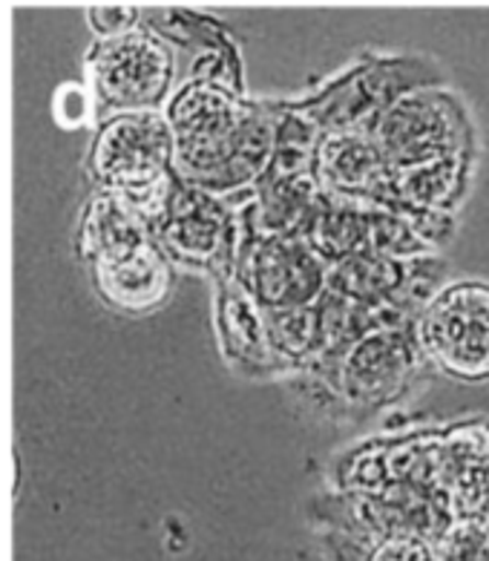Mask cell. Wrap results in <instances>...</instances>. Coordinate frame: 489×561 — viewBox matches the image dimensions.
<instances>
[{"label": "cell", "instance_id": "cell-1", "mask_svg": "<svg viewBox=\"0 0 489 561\" xmlns=\"http://www.w3.org/2000/svg\"><path fill=\"white\" fill-rule=\"evenodd\" d=\"M173 133V170L214 196L248 191L271 164L276 116L207 78H187L161 107Z\"/></svg>", "mask_w": 489, "mask_h": 561}, {"label": "cell", "instance_id": "cell-2", "mask_svg": "<svg viewBox=\"0 0 489 561\" xmlns=\"http://www.w3.org/2000/svg\"><path fill=\"white\" fill-rule=\"evenodd\" d=\"M87 170L99 191L115 193L150 228L179 182L173 133L161 110L113 113L95 127Z\"/></svg>", "mask_w": 489, "mask_h": 561}, {"label": "cell", "instance_id": "cell-3", "mask_svg": "<svg viewBox=\"0 0 489 561\" xmlns=\"http://www.w3.org/2000/svg\"><path fill=\"white\" fill-rule=\"evenodd\" d=\"M84 67L99 118L161 110L177 81V53L159 32L141 26L95 41Z\"/></svg>", "mask_w": 489, "mask_h": 561}, {"label": "cell", "instance_id": "cell-4", "mask_svg": "<svg viewBox=\"0 0 489 561\" xmlns=\"http://www.w3.org/2000/svg\"><path fill=\"white\" fill-rule=\"evenodd\" d=\"M150 237L173 265L200 271L214 279L234 274L239 219L223 196L184 185L179 179L161 216L150 225Z\"/></svg>", "mask_w": 489, "mask_h": 561}, {"label": "cell", "instance_id": "cell-5", "mask_svg": "<svg viewBox=\"0 0 489 561\" xmlns=\"http://www.w3.org/2000/svg\"><path fill=\"white\" fill-rule=\"evenodd\" d=\"M234 277L262 311H280L320 300L329 285V268L303 237H260L239 219Z\"/></svg>", "mask_w": 489, "mask_h": 561}, {"label": "cell", "instance_id": "cell-6", "mask_svg": "<svg viewBox=\"0 0 489 561\" xmlns=\"http://www.w3.org/2000/svg\"><path fill=\"white\" fill-rule=\"evenodd\" d=\"M423 348L458 380L489 377V285L455 283L437 294L421 320Z\"/></svg>", "mask_w": 489, "mask_h": 561}, {"label": "cell", "instance_id": "cell-7", "mask_svg": "<svg viewBox=\"0 0 489 561\" xmlns=\"http://www.w3.org/2000/svg\"><path fill=\"white\" fill-rule=\"evenodd\" d=\"M464 124L446 95L412 93L395 101L375 127V147L386 168L400 173L446 162L458 153Z\"/></svg>", "mask_w": 489, "mask_h": 561}, {"label": "cell", "instance_id": "cell-8", "mask_svg": "<svg viewBox=\"0 0 489 561\" xmlns=\"http://www.w3.org/2000/svg\"><path fill=\"white\" fill-rule=\"evenodd\" d=\"M92 288L113 311L145 317L159 311L173 291V262L150 239L141 248L113 262L90 265Z\"/></svg>", "mask_w": 489, "mask_h": 561}, {"label": "cell", "instance_id": "cell-9", "mask_svg": "<svg viewBox=\"0 0 489 561\" xmlns=\"http://www.w3.org/2000/svg\"><path fill=\"white\" fill-rule=\"evenodd\" d=\"M216 340L228 366L239 371L274 369L276 354L271 352L265 317L248 288L234 274L216 277Z\"/></svg>", "mask_w": 489, "mask_h": 561}, {"label": "cell", "instance_id": "cell-10", "mask_svg": "<svg viewBox=\"0 0 489 561\" xmlns=\"http://www.w3.org/2000/svg\"><path fill=\"white\" fill-rule=\"evenodd\" d=\"M150 228L141 222V216L133 214L115 193L99 191L87 199L81 219H78L76 248L78 256L90 265L113 262L127 256L130 251L150 242Z\"/></svg>", "mask_w": 489, "mask_h": 561}, {"label": "cell", "instance_id": "cell-11", "mask_svg": "<svg viewBox=\"0 0 489 561\" xmlns=\"http://www.w3.org/2000/svg\"><path fill=\"white\" fill-rule=\"evenodd\" d=\"M317 179L320 185L340 196L368 193L380 185L386 162L375 141L363 139L357 133H331L314 150Z\"/></svg>", "mask_w": 489, "mask_h": 561}, {"label": "cell", "instance_id": "cell-12", "mask_svg": "<svg viewBox=\"0 0 489 561\" xmlns=\"http://www.w3.org/2000/svg\"><path fill=\"white\" fill-rule=\"evenodd\" d=\"M444 476L452 504L469 522L489 524V435L458 432L446 449Z\"/></svg>", "mask_w": 489, "mask_h": 561}, {"label": "cell", "instance_id": "cell-13", "mask_svg": "<svg viewBox=\"0 0 489 561\" xmlns=\"http://www.w3.org/2000/svg\"><path fill=\"white\" fill-rule=\"evenodd\" d=\"M303 239L326 262H340L363 248L368 239V219L360 210L329 208L317 202L311 219L303 228Z\"/></svg>", "mask_w": 489, "mask_h": 561}, {"label": "cell", "instance_id": "cell-14", "mask_svg": "<svg viewBox=\"0 0 489 561\" xmlns=\"http://www.w3.org/2000/svg\"><path fill=\"white\" fill-rule=\"evenodd\" d=\"M403 371L400 348L391 346L389 337L363 340L345 363V383L349 392L363 400H377Z\"/></svg>", "mask_w": 489, "mask_h": 561}, {"label": "cell", "instance_id": "cell-15", "mask_svg": "<svg viewBox=\"0 0 489 561\" xmlns=\"http://www.w3.org/2000/svg\"><path fill=\"white\" fill-rule=\"evenodd\" d=\"M262 317H265L268 343L276 357H303L320 337V317L311 306L262 311Z\"/></svg>", "mask_w": 489, "mask_h": 561}, {"label": "cell", "instance_id": "cell-16", "mask_svg": "<svg viewBox=\"0 0 489 561\" xmlns=\"http://www.w3.org/2000/svg\"><path fill=\"white\" fill-rule=\"evenodd\" d=\"M329 283L337 291L352 294V297H368L383 294L398 285V268L391 265L389 256L352 254L337 262V268L329 274Z\"/></svg>", "mask_w": 489, "mask_h": 561}, {"label": "cell", "instance_id": "cell-17", "mask_svg": "<svg viewBox=\"0 0 489 561\" xmlns=\"http://www.w3.org/2000/svg\"><path fill=\"white\" fill-rule=\"evenodd\" d=\"M437 561H489V524L464 518L441 541Z\"/></svg>", "mask_w": 489, "mask_h": 561}, {"label": "cell", "instance_id": "cell-18", "mask_svg": "<svg viewBox=\"0 0 489 561\" xmlns=\"http://www.w3.org/2000/svg\"><path fill=\"white\" fill-rule=\"evenodd\" d=\"M53 118L64 130H84V127H90L99 118L90 87L78 84V81H67V84L58 87L53 99Z\"/></svg>", "mask_w": 489, "mask_h": 561}, {"label": "cell", "instance_id": "cell-19", "mask_svg": "<svg viewBox=\"0 0 489 561\" xmlns=\"http://www.w3.org/2000/svg\"><path fill=\"white\" fill-rule=\"evenodd\" d=\"M87 24L99 38H113L138 26V9L133 7H99L87 12Z\"/></svg>", "mask_w": 489, "mask_h": 561}, {"label": "cell", "instance_id": "cell-20", "mask_svg": "<svg viewBox=\"0 0 489 561\" xmlns=\"http://www.w3.org/2000/svg\"><path fill=\"white\" fill-rule=\"evenodd\" d=\"M372 561H437V556L418 538H389L377 547Z\"/></svg>", "mask_w": 489, "mask_h": 561}]
</instances>
